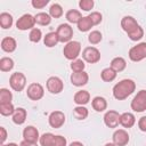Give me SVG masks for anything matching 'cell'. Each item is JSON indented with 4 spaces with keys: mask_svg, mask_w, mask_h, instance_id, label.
<instances>
[{
    "mask_svg": "<svg viewBox=\"0 0 146 146\" xmlns=\"http://www.w3.org/2000/svg\"><path fill=\"white\" fill-rule=\"evenodd\" d=\"M136 83L131 79H123L113 87V96L117 100H123L133 94Z\"/></svg>",
    "mask_w": 146,
    "mask_h": 146,
    "instance_id": "cell-1",
    "label": "cell"
},
{
    "mask_svg": "<svg viewBox=\"0 0 146 146\" xmlns=\"http://www.w3.org/2000/svg\"><path fill=\"white\" fill-rule=\"evenodd\" d=\"M80 52H81V43L79 41H74V40L67 42L63 49V54H64L65 58L68 60L78 59Z\"/></svg>",
    "mask_w": 146,
    "mask_h": 146,
    "instance_id": "cell-2",
    "label": "cell"
},
{
    "mask_svg": "<svg viewBox=\"0 0 146 146\" xmlns=\"http://www.w3.org/2000/svg\"><path fill=\"white\" fill-rule=\"evenodd\" d=\"M131 110L137 113H141L146 111V90H139L137 95L131 100Z\"/></svg>",
    "mask_w": 146,
    "mask_h": 146,
    "instance_id": "cell-3",
    "label": "cell"
},
{
    "mask_svg": "<svg viewBox=\"0 0 146 146\" xmlns=\"http://www.w3.org/2000/svg\"><path fill=\"white\" fill-rule=\"evenodd\" d=\"M9 84L14 91L19 92L26 86V76L22 72H15L9 78Z\"/></svg>",
    "mask_w": 146,
    "mask_h": 146,
    "instance_id": "cell-4",
    "label": "cell"
},
{
    "mask_svg": "<svg viewBox=\"0 0 146 146\" xmlns=\"http://www.w3.org/2000/svg\"><path fill=\"white\" fill-rule=\"evenodd\" d=\"M129 58L132 62H140L146 58V42H139L129 50Z\"/></svg>",
    "mask_w": 146,
    "mask_h": 146,
    "instance_id": "cell-5",
    "label": "cell"
},
{
    "mask_svg": "<svg viewBox=\"0 0 146 146\" xmlns=\"http://www.w3.org/2000/svg\"><path fill=\"white\" fill-rule=\"evenodd\" d=\"M56 33H57V35H58L59 42L67 43V42L72 41L73 29H72V26H71L70 24H67V23H63V24H60V25L57 27Z\"/></svg>",
    "mask_w": 146,
    "mask_h": 146,
    "instance_id": "cell-6",
    "label": "cell"
},
{
    "mask_svg": "<svg viewBox=\"0 0 146 146\" xmlns=\"http://www.w3.org/2000/svg\"><path fill=\"white\" fill-rule=\"evenodd\" d=\"M35 25V18L31 14H24L22 15L17 22H16V27L21 31H26V30H32L34 29Z\"/></svg>",
    "mask_w": 146,
    "mask_h": 146,
    "instance_id": "cell-7",
    "label": "cell"
},
{
    "mask_svg": "<svg viewBox=\"0 0 146 146\" xmlns=\"http://www.w3.org/2000/svg\"><path fill=\"white\" fill-rule=\"evenodd\" d=\"M26 95L31 100H40L44 95V89L40 83L33 82L29 84L26 89Z\"/></svg>",
    "mask_w": 146,
    "mask_h": 146,
    "instance_id": "cell-8",
    "label": "cell"
},
{
    "mask_svg": "<svg viewBox=\"0 0 146 146\" xmlns=\"http://www.w3.org/2000/svg\"><path fill=\"white\" fill-rule=\"evenodd\" d=\"M82 58L89 64H95L100 60V51L96 47H87L82 51Z\"/></svg>",
    "mask_w": 146,
    "mask_h": 146,
    "instance_id": "cell-9",
    "label": "cell"
},
{
    "mask_svg": "<svg viewBox=\"0 0 146 146\" xmlns=\"http://www.w3.org/2000/svg\"><path fill=\"white\" fill-rule=\"evenodd\" d=\"M46 87H47V90L50 94L57 95V94L63 91L64 83H63L60 78H58V76H50V78H48V80L46 82Z\"/></svg>",
    "mask_w": 146,
    "mask_h": 146,
    "instance_id": "cell-10",
    "label": "cell"
},
{
    "mask_svg": "<svg viewBox=\"0 0 146 146\" xmlns=\"http://www.w3.org/2000/svg\"><path fill=\"white\" fill-rule=\"evenodd\" d=\"M48 122L51 128L58 129V128L63 127V124L65 123V114L62 111H54L49 114Z\"/></svg>",
    "mask_w": 146,
    "mask_h": 146,
    "instance_id": "cell-11",
    "label": "cell"
},
{
    "mask_svg": "<svg viewBox=\"0 0 146 146\" xmlns=\"http://www.w3.org/2000/svg\"><path fill=\"white\" fill-rule=\"evenodd\" d=\"M120 115L119 112L114 111V110H110L105 113L104 115V123L107 128H116L120 124Z\"/></svg>",
    "mask_w": 146,
    "mask_h": 146,
    "instance_id": "cell-12",
    "label": "cell"
},
{
    "mask_svg": "<svg viewBox=\"0 0 146 146\" xmlns=\"http://www.w3.org/2000/svg\"><path fill=\"white\" fill-rule=\"evenodd\" d=\"M71 83L75 87H82L86 86L89 81V75L87 72H73L70 76Z\"/></svg>",
    "mask_w": 146,
    "mask_h": 146,
    "instance_id": "cell-13",
    "label": "cell"
},
{
    "mask_svg": "<svg viewBox=\"0 0 146 146\" xmlns=\"http://www.w3.org/2000/svg\"><path fill=\"white\" fill-rule=\"evenodd\" d=\"M113 143L116 146H125L129 143V133L124 130V129H117L114 131L113 136Z\"/></svg>",
    "mask_w": 146,
    "mask_h": 146,
    "instance_id": "cell-14",
    "label": "cell"
},
{
    "mask_svg": "<svg viewBox=\"0 0 146 146\" xmlns=\"http://www.w3.org/2000/svg\"><path fill=\"white\" fill-rule=\"evenodd\" d=\"M23 140L30 141V143H36L40 139L39 130L33 125H27L23 130Z\"/></svg>",
    "mask_w": 146,
    "mask_h": 146,
    "instance_id": "cell-15",
    "label": "cell"
},
{
    "mask_svg": "<svg viewBox=\"0 0 146 146\" xmlns=\"http://www.w3.org/2000/svg\"><path fill=\"white\" fill-rule=\"evenodd\" d=\"M73 100L78 106H84L90 100V94L87 90H79L75 92Z\"/></svg>",
    "mask_w": 146,
    "mask_h": 146,
    "instance_id": "cell-16",
    "label": "cell"
},
{
    "mask_svg": "<svg viewBox=\"0 0 146 146\" xmlns=\"http://www.w3.org/2000/svg\"><path fill=\"white\" fill-rule=\"evenodd\" d=\"M138 26V23L136 21V18H133L132 16H124L121 19V27L123 31H125L127 33L131 32L132 30H135Z\"/></svg>",
    "mask_w": 146,
    "mask_h": 146,
    "instance_id": "cell-17",
    "label": "cell"
},
{
    "mask_svg": "<svg viewBox=\"0 0 146 146\" xmlns=\"http://www.w3.org/2000/svg\"><path fill=\"white\" fill-rule=\"evenodd\" d=\"M16 47H17V42L11 36H6L1 40V49L5 52H14L16 50Z\"/></svg>",
    "mask_w": 146,
    "mask_h": 146,
    "instance_id": "cell-18",
    "label": "cell"
},
{
    "mask_svg": "<svg viewBox=\"0 0 146 146\" xmlns=\"http://www.w3.org/2000/svg\"><path fill=\"white\" fill-rule=\"evenodd\" d=\"M136 123V117L130 112H124L120 115V124L123 128H131Z\"/></svg>",
    "mask_w": 146,
    "mask_h": 146,
    "instance_id": "cell-19",
    "label": "cell"
},
{
    "mask_svg": "<svg viewBox=\"0 0 146 146\" xmlns=\"http://www.w3.org/2000/svg\"><path fill=\"white\" fill-rule=\"evenodd\" d=\"M26 115H27L26 110L23 108V107H18V108L15 110V113L11 115L13 116V122L15 124H17V125H21V124H23L25 122Z\"/></svg>",
    "mask_w": 146,
    "mask_h": 146,
    "instance_id": "cell-20",
    "label": "cell"
},
{
    "mask_svg": "<svg viewBox=\"0 0 146 146\" xmlns=\"http://www.w3.org/2000/svg\"><path fill=\"white\" fill-rule=\"evenodd\" d=\"M110 67L113 68L116 73L117 72H122L125 70L127 67V62L123 57H114L112 60H111V64H110Z\"/></svg>",
    "mask_w": 146,
    "mask_h": 146,
    "instance_id": "cell-21",
    "label": "cell"
},
{
    "mask_svg": "<svg viewBox=\"0 0 146 146\" xmlns=\"http://www.w3.org/2000/svg\"><path fill=\"white\" fill-rule=\"evenodd\" d=\"M91 105H92V108L96 111V112H103L107 108V102L104 97H100V96H96L92 102H91Z\"/></svg>",
    "mask_w": 146,
    "mask_h": 146,
    "instance_id": "cell-22",
    "label": "cell"
},
{
    "mask_svg": "<svg viewBox=\"0 0 146 146\" xmlns=\"http://www.w3.org/2000/svg\"><path fill=\"white\" fill-rule=\"evenodd\" d=\"M58 42H59V39H58V35H57L56 32H49V33H47V34L44 35V38H43V43H44V46L48 47V48L55 47Z\"/></svg>",
    "mask_w": 146,
    "mask_h": 146,
    "instance_id": "cell-23",
    "label": "cell"
},
{
    "mask_svg": "<svg viewBox=\"0 0 146 146\" xmlns=\"http://www.w3.org/2000/svg\"><path fill=\"white\" fill-rule=\"evenodd\" d=\"M65 18H66V21H67L68 23H71V24H78L79 21L82 18V15H81V13H80L79 10H76V9H70V10L65 14Z\"/></svg>",
    "mask_w": 146,
    "mask_h": 146,
    "instance_id": "cell-24",
    "label": "cell"
},
{
    "mask_svg": "<svg viewBox=\"0 0 146 146\" xmlns=\"http://www.w3.org/2000/svg\"><path fill=\"white\" fill-rule=\"evenodd\" d=\"M14 18L9 13H1L0 14V26L5 30L10 29L13 26Z\"/></svg>",
    "mask_w": 146,
    "mask_h": 146,
    "instance_id": "cell-25",
    "label": "cell"
},
{
    "mask_svg": "<svg viewBox=\"0 0 146 146\" xmlns=\"http://www.w3.org/2000/svg\"><path fill=\"white\" fill-rule=\"evenodd\" d=\"M34 18H35V23L41 25V26H46V25H49L51 23V16L47 13H43V11L34 15Z\"/></svg>",
    "mask_w": 146,
    "mask_h": 146,
    "instance_id": "cell-26",
    "label": "cell"
},
{
    "mask_svg": "<svg viewBox=\"0 0 146 146\" xmlns=\"http://www.w3.org/2000/svg\"><path fill=\"white\" fill-rule=\"evenodd\" d=\"M78 25V29L80 32H88L91 30V27L94 26L89 16H82V18L79 21V23L76 24Z\"/></svg>",
    "mask_w": 146,
    "mask_h": 146,
    "instance_id": "cell-27",
    "label": "cell"
},
{
    "mask_svg": "<svg viewBox=\"0 0 146 146\" xmlns=\"http://www.w3.org/2000/svg\"><path fill=\"white\" fill-rule=\"evenodd\" d=\"M100 78L105 82H112L116 78V72L111 67H106L100 72Z\"/></svg>",
    "mask_w": 146,
    "mask_h": 146,
    "instance_id": "cell-28",
    "label": "cell"
},
{
    "mask_svg": "<svg viewBox=\"0 0 146 146\" xmlns=\"http://www.w3.org/2000/svg\"><path fill=\"white\" fill-rule=\"evenodd\" d=\"M73 115L78 120H84L89 115V111L84 106H76L73 108Z\"/></svg>",
    "mask_w": 146,
    "mask_h": 146,
    "instance_id": "cell-29",
    "label": "cell"
},
{
    "mask_svg": "<svg viewBox=\"0 0 146 146\" xmlns=\"http://www.w3.org/2000/svg\"><path fill=\"white\" fill-rule=\"evenodd\" d=\"M14 60L10 57H2L0 59V70L2 72H9L14 68Z\"/></svg>",
    "mask_w": 146,
    "mask_h": 146,
    "instance_id": "cell-30",
    "label": "cell"
},
{
    "mask_svg": "<svg viewBox=\"0 0 146 146\" xmlns=\"http://www.w3.org/2000/svg\"><path fill=\"white\" fill-rule=\"evenodd\" d=\"M49 15L51 18H59L63 16V8L59 3H52L49 8Z\"/></svg>",
    "mask_w": 146,
    "mask_h": 146,
    "instance_id": "cell-31",
    "label": "cell"
},
{
    "mask_svg": "<svg viewBox=\"0 0 146 146\" xmlns=\"http://www.w3.org/2000/svg\"><path fill=\"white\" fill-rule=\"evenodd\" d=\"M11 100H13L11 91H9V89L7 88H1L0 89V104L11 103Z\"/></svg>",
    "mask_w": 146,
    "mask_h": 146,
    "instance_id": "cell-32",
    "label": "cell"
},
{
    "mask_svg": "<svg viewBox=\"0 0 146 146\" xmlns=\"http://www.w3.org/2000/svg\"><path fill=\"white\" fill-rule=\"evenodd\" d=\"M15 107L13 103H7V104H0V114L3 116H9L15 113Z\"/></svg>",
    "mask_w": 146,
    "mask_h": 146,
    "instance_id": "cell-33",
    "label": "cell"
},
{
    "mask_svg": "<svg viewBox=\"0 0 146 146\" xmlns=\"http://www.w3.org/2000/svg\"><path fill=\"white\" fill-rule=\"evenodd\" d=\"M54 138H55V135H52L51 132H46L40 136V139H39L40 145L41 146H52Z\"/></svg>",
    "mask_w": 146,
    "mask_h": 146,
    "instance_id": "cell-34",
    "label": "cell"
},
{
    "mask_svg": "<svg viewBox=\"0 0 146 146\" xmlns=\"http://www.w3.org/2000/svg\"><path fill=\"white\" fill-rule=\"evenodd\" d=\"M128 36H129V39L132 40V41H139V40L144 36V30H143V27L138 25L135 30H132L131 32L128 33Z\"/></svg>",
    "mask_w": 146,
    "mask_h": 146,
    "instance_id": "cell-35",
    "label": "cell"
},
{
    "mask_svg": "<svg viewBox=\"0 0 146 146\" xmlns=\"http://www.w3.org/2000/svg\"><path fill=\"white\" fill-rule=\"evenodd\" d=\"M42 38V32L40 29L38 27H34L30 31V34H29V39L31 42H34V43H38Z\"/></svg>",
    "mask_w": 146,
    "mask_h": 146,
    "instance_id": "cell-36",
    "label": "cell"
},
{
    "mask_svg": "<svg viewBox=\"0 0 146 146\" xmlns=\"http://www.w3.org/2000/svg\"><path fill=\"white\" fill-rule=\"evenodd\" d=\"M103 39V35L99 31L95 30V31H91L88 35V41L91 43V44H98Z\"/></svg>",
    "mask_w": 146,
    "mask_h": 146,
    "instance_id": "cell-37",
    "label": "cell"
},
{
    "mask_svg": "<svg viewBox=\"0 0 146 146\" xmlns=\"http://www.w3.org/2000/svg\"><path fill=\"white\" fill-rule=\"evenodd\" d=\"M84 67H86V64H84L83 59L78 58L75 60H72V63H71V70L73 72H83Z\"/></svg>",
    "mask_w": 146,
    "mask_h": 146,
    "instance_id": "cell-38",
    "label": "cell"
},
{
    "mask_svg": "<svg viewBox=\"0 0 146 146\" xmlns=\"http://www.w3.org/2000/svg\"><path fill=\"white\" fill-rule=\"evenodd\" d=\"M95 2L92 0H80L79 1V7L80 9L84 10V11H90L94 8Z\"/></svg>",
    "mask_w": 146,
    "mask_h": 146,
    "instance_id": "cell-39",
    "label": "cell"
},
{
    "mask_svg": "<svg viewBox=\"0 0 146 146\" xmlns=\"http://www.w3.org/2000/svg\"><path fill=\"white\" fill-rule=\"evenodd\" d=\"M88 16H89V18H90L92 25H98V24L103 21V16H102V14H100L99 11H92V13H90Z\"/></svg>",
    "mask_w": 146,
    "mask_h": 146,
    "instance_id": "cell-40",
    "label": "cell"
},
{
    "mask_svg": "<svg viewBox=\"0 0 146 146\" xmlns=\"http://www.w3.org/2000/svg\"><path fill=\"white\" fill-rule=\"evenodd\" d=\"M49 3V0H32L31 5L35 9H42Z\"/></svg>",
    "mask_w": 146,
    "mask_h": 146,
    "instance_id": "cell-41",
    "label": "cell"
},
{
    "mask_svg": "<svg viewBox=\"0 0 146 146\" xmlns=\"http://www.w3.org/2000/svg\"><path fill=\"white\" fill-rule=\"evenodd\" d=\"M67 145V141H66V138L63 137V136H55L54 138V143H52V146H66Z\"/></svg>",
    "mask_w": 146,
    "mask_h": 146,
    "instance_id": "cell-42",
    "label": "cell"
},
{
    "mask_svg": "<svg viewBox=\"0 0 146 146\" xmlns=\"http://www.w3.org/2000/svg\"><path fill=\"white\" fill-rule=\"evenodd\" d=\"M138 128H139L143 132H146V116H141V117L138 120Z\"/></svg>",
    "mask_w": 146,
    "mask_h": 146,
    "instance_id": "cell-43",
    "label": "cell"
},
{
    "mask_svg": "<svg viewBox=\"0 0 146 146\" xmlns=\"http://www.w3.org/2000/svg\"><path fill=\"white\" fill-rule=\"evenodd\" d=\"M0 131H1V141L5 143V140L7 139V130L5 129V127H0Z\"/></svg>",
    "mask_w": 146,
    "mask_h": 146,
    "instance_id": "cell-44",
    "label": "cell"
},
{
    "mask_svg": "<svg viewBox=\"0 0 146 146\" xmlns=\"http://www.w3.org/2000/svg\"><path fill=\"white\" fill-rule=\"evenodd\" d=\"M19 145L21 146H38L36 143H30V141H26V140H23Z\"/></svg>",
    "mask_w": 146,
    "mask_h": 146,
    "instance_id": "cell-45",
    "label": "cell"
},
{
    "mask_svg": "<svg viewBox=\"0 0 146 146\" xmlns=\"http://www.w3.org/2000/svg\"><path fill=\"white\" fill-rule=\"evenodd\" d=\"M68 146H83V144L80 143V141H72Z\"/></svg>",
    "mask_w": 146,
    "mask_h": 146,
    "instance_id": "cell-46",
    "label": "cell"
},
{
    "mask_svg": "<svg viewBox=\"0 0 146 146\" xmlns=\"http://www.w3.org/2000/svg\"><path fill=\"white\" fill-rule=\"evenodd\" d=\"M5 146H21V145L16 144V143H9V144H5Z\"/></svg>",
    "mask_w": 146,
    "mask_h": 146,
    "instance_id": "cell-47",
    "label": "cell"
},
{
    "mask_svg": "<svg viewBox=\"0 0 146 146\" xmlns=\"http://www.w3.org/2000/svg\"><path fill=\"white\" fill-rule=\"evenodd\" d=\"M104 146H116L114 143H107V144H105Z\"/></svg>",
    "mask_w": 146,
    "mask_h": 146,
    "instance_id": "cell-48",
    "label": "cell"
},
{
    "mask_svg": "<svg viewBox=\"0 0 146 146\" xmlns=\"http://www.w3.org/2000/svg\"><path fill=\"white\" fill-rule=\"evenodd\" d=\"M1 146H5V144H2V145H1Z\"/></svg>",
    "mask_w": 146,
    "mask_h": 146,
    "instance_id": "cell-49",
    "label": "cell"
}]
</instances>
